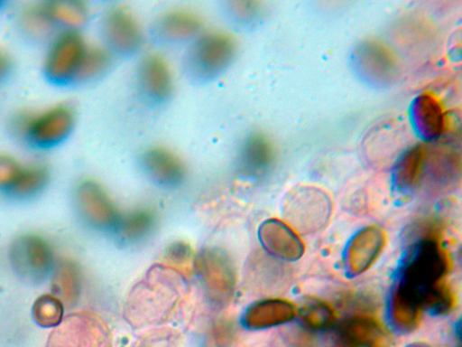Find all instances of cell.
I'll return each mask as SVG.
<instances>
[{"label": "cell", "mask_w": 462, "mask_h": 347, "mask_svg": "<svg viewBox=\"0 0 462 347\" xmlns=\"http://www.w3.org/2000/svg\"><path fill=\"white\" fill-rule=\"evenodd\" d=\"M76 124L71 104L60 101L42 108H23L14 112L9 128L19 139L39 147L49 148L66 140Z\"/></svg>", "instance_id": "obj_1"}, {"label": "cell", "mask_w": 462, "mask_h": 347, "mask_svg": "<svg viewBox=\"0 0 462 347\" xmlns=\"http://www.w3.org/2000/svg\"><path fill=\"white\" fill-rule=\"evenodd\" d=\"M236 52L237 42L229 32L220 29L203 31L192 41L186 65L193 78L212 80L226 70Z\"/></svg>", "instance_id": "obj_2"}, {"label": "cell", "mask_w": 462, "mask_h": 347, "mask_svg": "<svg viewBox=\"0 0 462 347\" xmlns=\"http://www.w3.org/2000/svg\"><path fill=\"white\" fill-rule=\"evenodd\" d=\"M450 267L449 256L439 239H420L404 263L401 282L417 292L420 299V294L442 281Z\"/></svg>", "instance_id": "obj_3"}, {"label": "cell", "mask_w": 462, "mask_h": 347, "mask_svg": "<svg viewBox=\"0 0 462 347\" xmlns=\"http://www.w3.org/2000/svg\"><path fill=\"white\" fill-rule=\"evenodd\" d=\"M89 42L79 30H62L49 42L43 56V72L57 84L77 81Z\"/></svg>", "instance_id": "obj_4"}, {"label": "cell", "mask_w": 462, "mask_h": 347, "mask_svg": "<svg viewBox=\"0 0 462 347\" xmlns=\"http://www.w3.org/2000/svg\"><path fill=\"white\" fill-rule=\"evenodd\" d=\"M10 259L15 272L32 282L45 279L51 274L56 262L50 242L33 233L22 235L14 240L10 247Z\"/></svg>", "instance_id": "obj_5"}, {"label": "cell", "mask_w": 462, "mask_h": 347, "mask_svg": "<svg viewBox=\"0 0 462 347\" xmlns=\"http://www.w3.org/2000/svg\"><path fill=\"white\" fill-rule=\"evenodd\" d=\"M101 31L105 46L113 53L131 55L143 45V31L135 14L126 7L109 9L103 16Z\"/></svg>", "instance_id": "obj_6"}, {"label": "cell", "mask_w": 462, "mask_h": 347, "mask_svg": "<svg viewBox=\"0 0 462 347\" xmlns=\"http://www.w3.org/2000/svg\"><path fill=\"white\" fill-rule=\"evenodd\" d=\"M137 81L148 100L155 103L167 100L174 89L173 70L167 58L156 52L144 54L138 63Z\"/></svg>", "instance_id": "obj_7"}, {"label": "cell", "mask_w": 462, "mask_h": 347, "mask_svg": "<svg viewBox=\"0 0 462 347\" xmlns=\"http://www.w3.org/2000/svg\"><path fill=\"white\" fill-rule=\"evenodd\" d=\"M393 337L377 319L356 315L346 320L338 328L336 347H392Z\"/></svg>", "instance_id": "obj_8"}, {"label": "cell", "mask_w": 462, "mask_h": 347, "mask_svg": "<svg viewBox=\"0 0 462 347\" xmlns=\"http://www.w3.org/2000/svg\"><path fill=\"white\" fill-rule=\"evenodd\" d=\"M74 199L80 215L91 224H106L116 214L112 200L96 181L84 179L76 186Z\"/></svg>", "instance_id": "obj_9"}, {"label": "cell", "mask_w": 462, "mask_h": 347, "mask_svg": "<svg viewBox=\"0 0 462 347\" xmlns=\"http://www.w3.org/2000/svg\"><path fill=\"white\" fill-rule=\"evenodd\" d=\"M141 164L149 177L164 185L178 184L186 175L182 158L164 145H153L144 150L141 155Z\"/></svg>", "instance_id": "obj_10"}, {"label": "cell", "mask_w": 462, "mask_h": 347, "mask_svg": "<svg viewBox=\"0 0 462 347\" xmlns=\"http://www.w3.org/2000/svg\"><path fill=\"white\" fill-rule=\"evenodd\" d=\"M202 17L189 8L176 7L164 12L155 23V32L171 42L193 41L204 30Z\"/></svg>", "instance_id": "obj_11"}, {"label": "cell", "mask_w": 462, "mask_h": 347, "mask_svg": "<svg viewBox=\"0 0 462 347\" xmlns=\"http://www.w3.org/2000/svg\"><path fill=\"white\" fill-rule=\"evenodd\" d=\"M385 234L377 226H370L355 236L347 250V267L353 275H358L368 269L380 255L384 243Z\"/></svg>", "instance_id": "obj_12"}, {"label": "cell", "mask_w": 462, "mask_h": 347, "mask_svg": "<svg viewBox=\"0 0 462 347\" xmlns=\"http://www.w3.org/2000/svg\"><path fill=\"white\" fill-rule=\"evenodd\" d=\"M293 195L288 211L292 220L301 229L311 230L326 221L329 204L323 193L315 189H303Z\"/></svg>", "instance_id": "obj_13"}, {"label": "cell", "mask_w": 462, "mask_h": 347, "mask_svg": "<svg viewBox=\"0 0 462 347\" xmlns=\"http://www.w3.org/2000/svg\"><path fill=\"white\" fill-rule=\"evenodd\" d=\"M261 238L272 253L285 259H297L304 251L303 242L294 230L277 220L263 225Z\"/></svg>", "instance_id": "obj_14"}, {"label": "cell", "mask_w": 462, "mask_h": 347, "mask_svg": "<svg viewBox=\"0 0 462 347\" xmlns=\"http://www.w3.org/2000/svg\"><path fill=\"white\" fill-rule=\"evenodd\" d=\"M422 308L419 295L401 282L393 293L391 305L395 324L403 330L413 329L420 322Z\"/></svg>", "instance_id": "obj_15"}, {"label": "cell", "mask_w": 462, "mask_h": 347, "mask_svg": "<svg viewBox=\"0 0 462 347\" xmlns=\"http://www.w3.org/2000/svg\"><path fill=\"white\" fill-rule=\"evenodd\" d=\"M49 19L56 30H79L88 21V9L79 0L43 2Z\"/></svg>", "instance_id": "obj_16"}, {"label": "cell", "mask_w": 462, "mask_h": 347, "mask_svg": "<svg viewBox=\"0 0 462 347\" xmlns=\"http://www.w3.org/2000/svg\"><path fill=\"white\" fill-rule=\"evenodd\" d=\"M239 166L249 174L263 173L273 160V148L262 135L252 134L240 145L237 156Z\"/></svg>", "instance_id": "obj_17"}, {"label": "cell", "mask_w": 462, "mask_h": 347, "mask_svg": "<svg viewBox=\"0 0 462 347\" xmlns=\"http://www.w3.org/2000/svg\"><path fill=\"white\" fill-rule=\"evenodd\" d=\"M51 293L63 304L73 305L79 295L80 278L77 266L70 260L55 262L51 272Z\"/></svg>", "instance_id": "obj_18"}, {"label": "cell", "mask_w": 462, "mask_h": 347, "mask_svg": "<svg viewBox=\"0 0 462 347\" xmlns=\"http://www.w3.org/2000/svg\"><path fill=\"white\" fill-rule=\"evenodd\" d=\"M17 22L22 33L34 40L51 38L58 33L48 17L43 2L23 7L18 14Z\"/></svg>", "instance_id": "obj_19"}, {"label": "cell", "mask_w": 462, "mask_h": 347, "mask_svg": "<svg viewBox=\"0 0 462 347\" xmlns=\"http://www.w3.org/2000/svg\"><path fill=\"white\" fill-rule=\"evenodd\" d=\"M296 308L289 301L282 299L266 300L254 305L248 312V321L254 326H270L291 320Z\"/></svg>", "instance_id": "obj_20"}, {"label": "cell", "mask_w": 462, "mask_h": 347, "mask_svg": "<svg viewBox=\"0 0 462 347\" xmlns=\"http://www.w3.org/2000/svg\"><path fill=\"white\" fill-rule=\"evenodd\" d=\"M414 114L418 128L427 137L439 136L445 125L444 116L439 104L430 96L418 98Z\"/></svg>", "instance_id": "obj_21"}, {"label": "cell", "mask_w": 462, "mask_h": 347, "mask_svg": "<svg viewBox=\"0 0 462 347\" xmlns=\"http://www.w3.org/2000/svg\"><path fill=\"white\" fill-rule=\"evenodd\" d=\"M50 171L40 161L25 162L22 175L10 195L28 198L38 194L47 185Z\"/></svg>", "instance_id": "obj_22"}, {"label": "cell", "mask_w": 462, "mask_h": 347, "mask_svg": "<svg viewBox=\"0 0 462 347\" xmlns=\"http://www.w3.org/2000/svg\"><path fill=\"white\" fill-rule=\"evenodd\" d=\"M112 52L103 44L89 43L77 81L95 80L112 63Z\"/></svg>", "instance_id": "obj_23"}, {"label": "cell", "mask_w": 462, "mask_h": 347, "mask_svg": "<svg viewBox=\"0 0 462 347\" xmlns=\"http://www.w3.org/2000/svg\"><path fill=\"white\" fill-rule=\"evenodd\" d=\"M32 315L42 326H58L63 321L64 304L52 293L42 295L33 303Z\"/></svg>", "instance_id": "obj_24"}, {"label": "cell", "mask_w": 462, "mask_h": 347, "mask_svg": "<svg viewBox=\"0 0 462 347\" xmlns=\"http://www.w3.org/2000/svg\"><path fill=\"white\" fill-rule=\"evenodd\" d=\"M425 156L423 146H416L408 151L399 162L396 169V181L402 187H411L420 178Z\"/></svg>", "instance_id": "obj_25"}, {"label": "cell", "mask_w": 462, "mask_h": 347, "mask_svg": "<svg viewBox=\"0 0 462 347\" xmlns=\"http://www.w3.org/2000/svg\"><path fill=\"white\" fill-rule=\"evenodd\" d=\"M423 307H427L438 314L450 311L456 303V296L452 289L443 280L424 290L420 294Z\"/></svg>", "instance_id": "obj_26"}, {"label": "cell", "mask_w": 462, "mask_h": 347, "mask_svg": "<svg viewBox=\"0 0 462 347\" xmlns=\"http://www.w3.org/2000/svg\"><path fill=\"white\" fill-rule=\"evenodd\" d=\"M301 317L306 325L317 330L328 328L336 318L332 307L318 299L310 300L302 306Z\"/></svg>", "instance_id": "obj_27"}, {"label": "cell", "mask_w": 462, "mask_h": 347, "mask_svg": "<svg viewBox=\"0 0 462 347\" xmlns=\"http://www.w3.org/2000/svg\"><path fill=\"white\" fill-rule=\"evenodd\" d=\"M25 162L16 156L0 152V191L11 194L18 183Z\"/></svg>", "instance_id": "obj_28"}, {"label": "cell", "mask_w": 462, "mask_h": 347, "mask_svg": "<svg viewBox=\"0 0 462 347\" xmlns=\"http://www.w3.org/2000/svg\"><path fill=\"white\" fill-rule=\"evenodd\" d=\"M12 60L9 54L0 48V80L4 79L10 71Z\"/></svg>", "instance_id": "obj_29"}, {"label": "cell", "mask_w": 462, "mask_h": 347, "mask_svg": "<svg viewBox=\"0 0 462 347\" xmlns=\"http://www.w3.org/2000/svg\"><path fill=\"white\" fill-rule=\"evenodd\" d=\"M416 347H420V346H416Z\"/></svg>", "instance_id": "obj_30"}]
</instances>
